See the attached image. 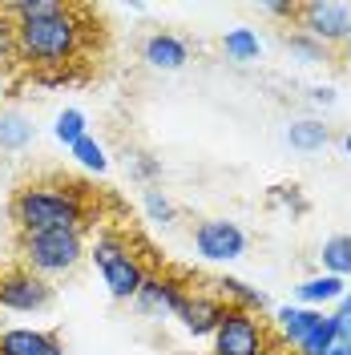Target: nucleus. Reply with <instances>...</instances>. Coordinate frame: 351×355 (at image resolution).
Instances as JSON below:
<instances>
[{"instance_id": "obj_1", "label": "nucleus", "mask_w": 351, "mask_h": 355, "mask_svg": "<svg viewBox=\"0 0 351 355\" xmlns=\"http://www.w3.org/2000/svg\"><path fill=\"white\" fill-rule=\"evenodd\" d=\"M85 214H89V206L77 186H24L12 198V222L21 226V234L81 230Z\"/></svg>"}, {"instance_id": "obj_2", "label": "nucleus", "mask_w": 351, "mask_h": 355, "mask_svg": "<svg viewBox=\"0 0 351 355\" xmlns=\"http://www.w3.org/2000/svg\"><path fill=\"white\" fill-rule=\"evenodd\" d=\"M81 21H77V8H61L53 17H41V21H21L17 24V49L28 65H65L81 53Z\"/></svg>"}, {"instance_id": "obj_3", "label": "nucleus", "mask_w": 351, "mask_h": 355, "mask_svg": "<svg viewBox=\"0 0 351 355\" xmlns=\"http://www.w3.org/2000/svg\"><path fill=\"white\" fill-rule=\"evenodd\" d=\"M89 259H93L101 283L110 287V295L117 303H133L137 291H142V283H146V275H150L146 266L137 263V254L130 250V243H126L121 234H113V230H105V234L93 239Z\"/></svg>"}, {"instance_id": "obj_4", "label": "nucleus", "mask_w": 351, "mask_h": 355, "mask_svg": "<svg viewBox=\"0 0 351 355\" xmlns=\"http://www.w3.org/2000/svg\"><path fill=\"white\" fill-rule=\"evenodd\" d=\"M21 254L33 275L41 279H61L73 275L85 259V234L81 230H41V234H21Z\"/></svg>"}, {"instance_id": "obj_5", "label": "nucleus", "mask_w": 351, "mask_h": 355, "mask_svg": "<svg viewBox=\"0 0 351 355\" xmlns=\"http://www.w3.org/2000/svg\"><path fill=\"white\" fill-rule=\"evenodd\" d=\"M214 343V355H263L271 352L266 343V327L259 323L255 311H242V307H226L219 331L210 335Z\"/></svg>"}, {"instance_id": "obj_6", "label": "nucleus", "mask_w": 351, "mask_h": 355, "mask_svg": "<svg viewBox=\"0 0 351 355\" xmlns=\"http://www.w3.org/2000/svg\"><path fill=\"white\" fill-rule=\"evenodd\" d=\"M299 33H307L311 41H319L323 49L351 41V4H335V0H311L299 4Z\"/></svg>"}, {"instance_id": "obj_7", "label": "nucleus", "mask_w": 351, "mask_h": 355, "mask_svg": "<svg viewBox=\"0 0 351 355\" xmlns=\"http://www.w3.org/2000/svg\"><path fill=\"white\" fill-rule=\"evenodd\" d=\"M194 250L206 263H234L246 254V230L230 218H206L194 226Z\"/></svg>"}, {"instance_id": "obj_8", "label": "nucleus", "mask_w": 351, "mask_h": 355, "mask_svg": "<svg viewBox=\"0 0 351 355\" xmlns=\"http://www.w3.org/2000/svg\"><path fill=\"white\" fill-rule=\"evenodd\" d=\"M53 303V287L49 279L33 275L28 266L24 270H8L0 275V307L17 311V315H33V311H44Z\"/></svg>"}, {"instance_id": "obj_9", "label": "nucleus", "mask_w": 351, "mask_h": 355, "mask_svg": "<svg viewBox=\"0 0 351 355\" xmlns=\"http://www.w3.org/2000/svg\"><path fill=\"white\" fill-rule=\"evenodd\" d=\"M186 295H190V291L182 287V283H174V279H166V275H146V283L137 291L133 307L142 311V315H174L178 319Z\"/></svg>"}, {"instance_id": "obj_10", "label": "nucleus", "mask_w": 351, "mask_h": 355, "mask_svg": "<svg viewBox=\"0 0 351 355\" xmlns=\"http://www.w3.org/2000/svg\"><path fill=\"white\" fill-rule=\"evenodd\" d=\"M222 315H226L222 299H214V295H186V303L178 311V323H182V331L194 335V339H210L219 331Z\"/></svg>"}, {"instance_id": "obj_11", "label": "nucleus", "mask_w": 351, "mask_h": 355, "mask_svg": "<svg viewBox=\"0 0 351 355\" xmlns=\"http://www.w3.org/2000/svg\"><path fill=\"white\" fill-rule=\"evenodd\" d=\"M0 355H65V347L53 331L8 327V331H0Z\"/></svg>"}, {"instance_id": "obj_12", "label": "nucleus", "mask_w": 351, "mask_h": 355, "mask_svg": "<svg viewBox=\"0 0 351 355\" xmlns=\"http://www.w3.org/2000/svg\"><path fill=\"white\" fill-rule=\"evenodd\" d=\"M142 61L150 69H162V73H174L190 61V44L174 37V33H154V37H146L142 44Z\"/></svg>"}, {"instance_id": "obj_13", "label": "nucleus", "mask_w": 351, "mask_h": 355, "mask_svg": "<svg viewBox=\"0 0 351 355\" xmlns=\"http://www.w3.org/2000/svg\"><path fill=\"white\" fill-rule=\"evenodd\" d=\"M319 319H323V311L315 307H279V315H275V323H279V331H283V339L291 347H299Z\"/></svg>"}, {"instance_id": "obj_14", "label": "nucleus", "mask_w": 351, "mask_h": 355, "mask_svg": "<svg viewBox=\"0 0 351 355\" xmlns=\"http://www.w3.org/2000/svg\"><path fill=\"white\" fill-rule=\"evenodd\" d=\"M343 279H335V275H315V279H303L299 287H295V295H299V303L303 307H323V303H339L343 299Z\"/></svg>"}, {"instance_id": "obj_15", "label": "nucleus", "mask_w": 351, "mask_h": 355, "mask_svg": "<svg viewBox=\"0 0 351 355\" xmlns=\"http://www.w3.org/2000/svg\"><path fill=\"white\" fill-rule=\"evenodd\" d=\"M33 137H37V130H33L28 113H21V110H4L0 113V150L17 154V150H24V146L33 141Z\"/></svg>"}, {"instance_id": "obj_16", "label": "nucleus", "mask_w": 351, "mask_h": 355, "mask_svg": "<svg viewBox=\"0 0 351 355\" xmlns=\"http://www.w3.org/2000/svg\"><path fill=\"white\" fill-rule=\"evenodd\" d=\"M214 287L226 295V307H242V311H255V315L266 307V295H263V291L250 287V283H242V279H234V275H222Z\"/></svg>"}, {"instance_id": "obj_17", "label": "nucleus", "mask_w": 351, "mask_h": 355, "mask_svg": "<svg viewBox=\"0 0 351 355\" xmlns=\"http://www.w3.org/2000/svg\"><path fill=\"white\" fill-rule=\"evenodd\" d=\"M319 259H323V275L348 279L351 275V234H331L323 243V250H319Z\"/></svg>"}, {"instance_id": "obj_18", "label": "nucleus", "mask_w": 351, "mask_h": 355, "mask_svg": "<svg viewBox=\"0 0 351 355\" xmlns=\"http://www.w3.org/2000/svg\"><path fill=\"white\" fill-rule=\"evenodd\" d=\"M327 141H331V130L323 121H295V125L286 130V146H291V150H303V154L323 150Z\"/></svg>"}, {"instance_id": "obj_19", "label": "nucleus", "mask_w": 351, "mask_h": 355, "mask_svg": "<svg viewBox=\"0 0 351 355\" xmlns=\"http://www.w3.org/2000/svg\"><path fill=\"white\" fill-rule=\"evenodd\" d=\"M222 53L230 57V61H259V53H263V44H259V33L255 28H230L226 37H222Z\"/></svg>"}, {"instance_id": "obj_20", "label": "nucleus", "mask_w": 351, "mask_h": 355, "mask_svg": "<svg viewBox=\"0 0 351 355\" xmlns=\"http://www.w3.org/2000/svg\"><path fill=\"white\" fill-rule=\"evenodd\" d=\"M335 343H339V319H335V315H323L295 352H299V355H327Z\"/></svg>"}, {"instance_id": "obj_21", "label": "nucleus", "mask_w": 351, "mask_h": 355, "mask_svg": "<svg viewBox=\"0 0 351 355\" xmlns=\"http://www.w3.org/2000/svg\"><path fill=\"white\" fill-rule=\"evenodd\" d=\"M85 133H89V121H85V113L81 110H61L57 113V121H53V137H57L65 150H73Z\"/></svg>"}, {"instance_id": "obj_22", "label": "nucleus", "mask_w": 351, "mask_h": 355, "mask_svg": "<svg viewBox=\"0 0 351 355\" xmlns=\"http://www.w3.org/2000/svg\"><path fill=\"white\" fill-rule=\"evenodd\" d=\"M69 154H73V162H77V166H85V170H93V174H105V170H110L105 146H101L93 133H85V137H81V141H77Z\"/></svg>"}, {"instance_id": "obj_23", "label": "nucleus", "mask_w": 351, "mask_h": 355, "mask_svg": "<svg viewBox=\"0 0 351 355\" xmlns=\"http://www.w3.org/2000/svg\"><path fill=\"white\" fill-rule=\"evenodd\" d=\"M142 206H146V214H150V222H157V226H174L178 210H174V202L166 198L162 190H154V186H146V190H142Z\"/></svg>"}, {"instance_id": "obj_24", "label": "nucleus", "mask_w": 351, "mask_h": 355, "mask_svg": "<svg viewBox=\"0 0 351 355\" xmlns=\"http://www.w3.org/2000/svg\"><path fill=\"white\" fill-rule=\"evenodd\" d=\"M286 49H291L299 61H307V65H315V61H327V49H323L319 41H311L307 33H291V37H286Z\"/></svg>"}, {"instance_id": "obj_25", "label": "nucleus", "mask_w": 351, "mask_h": 355, "mask_svg": "<svg viewBox=\"0 0 351 355\" xmlns=\"http://www.w3.org/2000/svg\"><path fill=\"white\" fill-rule=\"evenodd\" d=\"M17 57H21V49H17V24L0 12V65H12Z\"/></svg>"}, {"instance_id": "obj_26", "label": "nucleus", "mask_w": 351, "mask_h": 355, "mask_svg": "<svg viewBox=\"0 0 351 355\" xmlns=\"http://www.w3.org/2000/svg\"><path fill=\"white\" fill-rule=\"evenodd\" d=\"M133 178H137V182H146V186L157 182V178H162V162L150 157V154H133Z\"/></svg>"}, {"instance_id": "obj_27", "label": "nucleus", "mask_w": 351, "mask_h": 355, "mask_svg": "<svg viewBox=\"0 0 351 355\" xmlns=\"http://www.w3.org/2000/svg\"><path fill=\"white\" fill-rule=\"evenodd\" d=\"M271 202H279V206H291L295 214H307V198H299V190H295V186H279V190L271 194Z\"/></svg>"}, {"instance_id": "obj_28", "label": "nucleus", "mask_w": 351, "mask_h": 355, "mask_svg": "<svg viewBox=\"0 0 351 355\" xmlns=\"http://www.w3.org/2000/svg\"><path fill=\"white\" fill-rule=\"evenodd\" d=\"M263 12H271V17H295L299 4H275V0H263Z\"/></svg>"}, {"instance_id": "obj_29", "label": "nucleus", "mask_w": 351, "mask_h": 355, "mask_svg": "<svg viewBox=\"0 0 351 355\" xmlns=\"http://www.w3.org/2000/svg\"><path fill=\"white\" fill-rule=\"evenodd\" d=\"M311 101H315V105H335V89H327V85L311 89Z\"/></svg>"}, {"instance_id": "obj_30", "label": "nucleus", "mask_w": 351, "mask_h": 355, "mask_svg": "<svg viewBox=\"0 0 351 355\" xmlns=\"http://www.w3.org/2000/svg\"><path fill=\"white\" fill-rule=\"evenodd\" d=\"M335 319H339V343L351 347V315H335Z\"/></svg>"}, {"instance_id": "obj_31", "label": "nucleus", "mask_w": 351, "mask_h": 355, "mask_svg": "<svg viewBox=\"0 0 351 355\" xmlns=\"http://www.w3.org/2000/svg\"><path fill=\"white\" fill-rule=\"evenodd\" d=\"M335 307H339V311H335V315H351V287L343 291V299H339V303H335Z\"/></svg>"}, {"instance_id": "obj_32", "label": "nucleus", "mask_w": 351, "mask_h": 355, "mask_svg": "<svg viewBox=\"0 0 351 355\" xmlns=\"http://www.w3.org/2000/svg\"><path fill=\"white\" fill-rule=\"evenodd\" d=\"M327 355H351V347H343V343H335V347H331Z\"/></svg>"}, {"instance_id": "obj_33", "label": "nucleus", "mask_w": 351, "mask_h": 355, "mask_svg": "<svg viewBox=\"0 0 351 355\" xmlns=\"http://www.w3.org/2000/svg\"><path fill=\"white\" fill-rule=\"evenodd\" d=\"M343 150H348V157H351V133H348V137H343Z\"/></svg>"}, {"instance_id": "obj_34", "label": "nucleus", "mask_w": 351, "mask_h": 355, "mask_svg": "<svg viewBox=\"0 0 351 355\" xmlns=\"http://www.w3.org/2000/svg\"><path fill=\"white\" fill-rule=\"evenodd\" d=\"M0 97H4V73H0Z\"/></svg>"}, {"instance_id": "obj_35", "label": "nucleus", "mask_w": 351, "mask_h": 355, "mask_svg": "<svg viewBox=\"0 0 351 355\" xmlns=\"http://www.w3.org/2000/svg\"><path fill=\"white\" fill-rule=\"evenodd\" d=\"M348 61H351V41H348Z\"/></svg>"}, {"instance_id": "obj_36", "label": "nucleus", "mask_w": 351, "mask_h": 355, "mask_svg": "<svg viewBox=\"0 0 351 355\" xmlns=\"http://www.w3.org/2000/svg\"><path fill=\"white\" fill-rule=\"evenodd\" d=\"M263 355H279V352H263Z\"/></svg>"}]
</instances>
